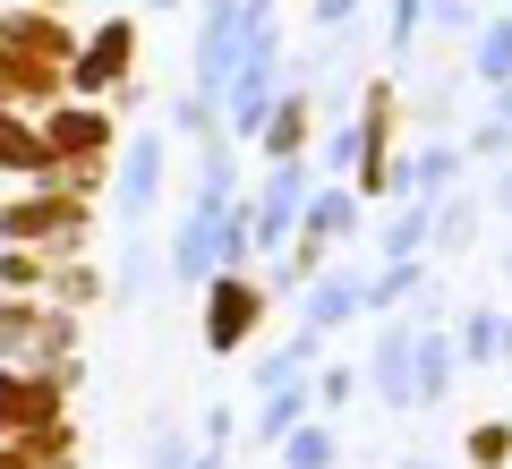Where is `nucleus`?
<instances>
[{"instance_id": "nucleus-1", "label": "nucleus", "mask_w": 512, "mask_h": 469, "mask_svg": "<svg viewBox=\"0 0 512 469\" xmlns=\"http://www.w3.org/2000/svg\"><path fill=\"white\" fill-rule=\"evenodd\" d=\"M69 60H77V86H120V77H128V60H137V26H128V18H111L103 35H94L86 52H69Z\"/></svg>"}, {"instance_id": "nucleus-2", "label": "nucleus", "mask_w": 512, "mask_h": 469, "mask_svg": "<svg viewBox=\"0 0 512 469\" xmlns=\"http://www.w3.org/2000/svg\"><path fill=\"white\" fill-rule=\"evenodd\" d=\"M256 316H265V299H256L248 282H214V316H205V350H239L256 333Z\"/></svg>"}, {"instance_id": "nucleus-3", "label": "nucleus", "mask_w": 512, "mask_h": 469, "mask_svg": "<svg viewBox=\"0 0 512 469\" xmlns=\"http://www.w3.org/2000/svg\"><path fill=\"white\" fill-rule=\"evenodd\" d=\"M299 188H308V163H282V180L265 188V214L248 222V231H265L256 248H282V239H291V222H299Z\"/></svg>"}, {"instance_id": "nucleus-4", "label": "nucleus", "mask_w": 512, "mask_h": 469, "mask_svg": "<svg viewBox=\"0 0 512 469\" xmlns=\"http://www.w3.org/2000/svg\"><path fill=\"white\" fill-rule=\"evenodd\" d=\"M231 43H239V0H205V35H197V69L222 77L231 69Z\"/></svg>"}, {"instance_id": "nucleus-5", "label": "nucleus", "mask_w": 512, "mask_h": 469, "mask_svg": "<svg viewBox=\"0 0 512 469\" xmlns=\"http://www.w3.org/2000/svg\"><path fill=\"white\" fill-rule=\"evenodd\" d=\"M154 171H163V137H137L128 145V171H120V214H146L154 205Z\"/></svg>"}, {"instance_id": "nucleus-6", "label": "nucleus", "mask_w": 512, "mask_h": 469, "mask_svg": "<svg viewBox=\"0 0 512 469\" xmlns=\"http://www.w3.org/2000/svg\"><path fill=\"white\" fill-rule=\"evenodd\" d=\"M376 393H384V401H419V393H410V333H384V350H376Z\"/></svg>"}, {"instance_id": "nucleus-7", "label": "nucleus", "mask_w": 512, "mask_h": 469, "mask_svg": "<svg viewBox=\"0 0 512 469\" xmlns=\"http://www.w3.org/2000/svg\"><path fill=\"white\" fill-rule=\"evenodd\" d=\"M0 163L35 171V180H52V154H43V137H26V120H0Z\"/></svg>"}, {"instance_id": "nucleus-8", "label": "nucleus", "mask_w": 512, "mask_h": 469, "mask_svg": "<svg viewBox=\"0 0 512 469\" xmlns=\"http://www.w3.org/2000/svg\"><path fill=\"white\" fill-rule=\"evenodd\" d=\"M282 461L291 469H333V427H291L282 435Z\"/></svg>"}, {"instance_id": "nucleus-9", "label": "nucleus", "mask_w": 512, "mask_h": 469, "mask_svg": "<svg viewBox=\"0 0 512 469\" xmlns=\"http://www.w3.org/2000/svg\"><path fill=\"white\" fill-rule=\"evenodd\" d=\"M350 307H359V282H350V273H333V282H325V290H316V299H308V325L325 333V325H342Z\"/></svg>"}, {"instance_id": "nucleus-10", "label": "nucleus", "mask_w": 512, "mask_h": 469, "mask_svg": "<svg viewBox=\"0 0 512 469\" xmlns=\"http://www.w3.org/2000/svg\"><path fill=\"white\" fill-rule=\"evenodd\" d=\"M478 77H487V86H512V18L487 26V43H478Z\"/></svg>"}, {"instance_id": "nucleus-11", "label": "nucleus", "mask_w": 512, "mask_h": 469, "mask_svg": "<svg viewBox=\"0 0 512 469\" xmlns=\"http://www.w3.org/2000/svg\"><path fill=\"white\" fill-rule=\"evenodd\" d=\"M103 137H111V128L94 120V111H60V120H52V145H60V154H86V145H103Z\"/></svg>"}, {"instance_id": "nucleus-12", "label": "nucleus", "mask_w": 512, "mask_h": 469, "mask_svg": "<svg viewBox=\"0 0 512 469\" xmlns=\"http://www.w3.org/2000/svg\"><path fill=\"white\" fill-rule=\"evenodd\" d=\"M470 461H478V469H504V461H512V418H487V427L470 435Z\"/></svg>"}, {"instance_id": "nucleus-13", "label": "nucleus", "mask_w": 512, "mask_h": 469, "mask_svg": "<svg viewBox=\"0 0 512 469\" xmlns=\"http://www.w3.org/2000/svg\"><path fill=\"white\" fill-rule=\"evenodd\" d=\"M299 401H308V393H299V376L274 384V393H265V435H291L299 427Z\"/></svg>"}, {"instance_id": "nucleus-14", "label": "nucleus", "mask_w": 512, "mask_h": 469, "mask_svg": "<svg viewBox=\"0 0 512 469\" xmlns=\"http://www.w3.org/2000/svg\"><path fill=\"white\" fill-rule=\"evenodd\" d=\"M419 239H427V214L410 205V214L393 222V239H376V248H384V256H402V265H410V256H419Z\"/></svg>"}, {"instance_id": "nucleus-15", "label": "nucleus", "mask_w": 512, "mask_h": 469, "mask_svg": "<svg viewBox=\"0 0 512 469\" xmlns=\"http://www.w3.org/2000/svg\"><path fill=\"white\" fill-rule=\"evenodd\" d=\"M410 282H419V273H410V265H393V273H384V282H376V290H367V307H384V299H402V290H410Z\"/></svg>"}, {"instance_id": "nucleus-16", "label": "nucleus", "mask_w": 512, "mask_h": 469, "mask_svg": "<svg viewBox=\"0 0 512 469\" xmlns=\"http://www.w3.org/2000/svg\"><path fill=\"white\" fill-rule=\"evenodd\" d=\"M393 43H419V0H393Z\"/></svg>"}, {"instance_id": "nucleus-17", "label": "nucleus", "mask_w": 512, "mask_h": 469, "mask_svg": "<svg viewBox=\"0 0 512 469\" xmlns=\"http://www.w3.org/2000/svg\"><path fill=\"white\" fill-rule=\"evenodd\" d=\"M325 163H333V171H350V163H359V128H342V137L325 145Z\"/></svg>"}, {"instance_id": "nucleus-18", "label": "nucleus", "mask_w": 512, "mask_h": 469, "mask_svg": "<svg viewBox=\"0 0 512 469\" xmlns=\"http://www.w3.org/2000/svg\"><path fill=\"white\" fill-rule=\"evenodd\" d=\"M436 26H444V35H461V26H470V0H436Z\"/></svg>"}, {"instance_id": "nucleus-19", "label": "nucleus", "mask_w": 512, "mask_h": 469, "mask_svg": "<svg viewBox=\"0 0 512 469\" xmlns=\"http://www.w3.org/2000/svg\"><path fill=\"white\" fill-rule=\"evenodd\" d=\"M350 9H359V0H316V26H342Z\"/></svg>"}, {"instance_id": "nucleus-20", "label": "nucleus", "mask_w": 512, "mask_h": 469, "mask_svg": "<svg viewBox=\"0 0 512 469\" xmlns=\"http://www.w3.org/2000/svg\"><path fill=\"white\" fill-rule=\"evenodd\" d=\"M495 120H504V128H512V86H495Z\"/></svg>"}, {"instance_id": "nucleus-21", "label": "nucleus", "mask_w": 512, "mask_h": 469, "mask_svg": "<svg viewBox=\"0 0 512 469\" xmlns=\"http://www.w3.org/2000/svg\"><path fill=\"white\" fill-rule=\"evenodd\" d=\"M495 205H504V214H512V171H504V180H495Z\"/></svg>"}, {"instance_id": "nucleus-22", "label": "nucleus", "mask_w": 512, "mask_h": 469, "mask_svg": "<svg viewBox=\"0 0 512 469\" xmlns=\"http://www.w3.org/2000/svg\"><path fill=\"white\" fill-rule=\"evenodd\" d=\"M504 273H512V256H504Z\"/></svg>"}, {"instance_id": "nucleus-23", "label": "nucleus", "mask_w": 512, "mask_h": 469, "mask_svg": "<svg viewBox=\"0 0 512 469\" xmlns=\"http://www.w3.org/2000/svg\"><path fill=\"white\" fill-rule=\"evenodd\" d=\"M410 469H427V461H410Z\"/></svg>"}]
</instances>
